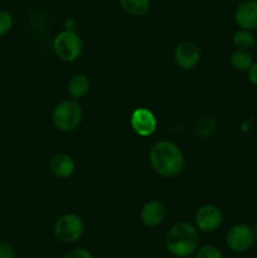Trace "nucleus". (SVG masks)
<instances>
[{"label":"nucleus","instance_id":"nucleus-22","mask_svg":"<svg viewBox=\"0 0 257 258\" xmlns=\"http://www.w3.org/2000/svg\"><path fill=\"white\" fill-rule=\"evenodd\" d=\"M253 233H254V243L257 244V224L254 226V228H253Z\"/></svg>","mask_w":257,"mask_h":258},{"label":"nucleus","instance_id":"nucleus-8","mask_svg":"<svg viewBox=\"0 0 257 258\" xmlns=\"http://www.w3.org/2000/svg\"><path fill=\"white\" fill-rule=\"evenodd\" d=\"M130 125L134 133L141 138H149L155 133L158 127V120L151 110L146 107L135 108L131 113Z\"/></svg>","mask_w":257,"mask_h":258},{"label":"nucleus","instance_id":"nucleus-11","mask_svg":"<svg viewBox=\"0 0 257 258\" xmlns=\"http://www.w3.org/2000/svg\"><path fill=\"white\" fill-rule=\"evenodd\" d=\"M166 208L161 202L149 201L140 211V222L148 228L158 227L165 221Z\"/></svg>","mask_w":257,"mask_h":258},{"label":"nucleus","instance_id":"nucleus-2","mask_svg":"<svg viewBox=\"0 0 257 258\" xmlns=\"http://www.w3.org/2000/svg\"><path fill=\"white\" fill-rule=\"evenodd\" d=\"M165 246L175 257L186 258L193 256L199 247L198 228L188 222L174 224L166 233Z\"/></svg>","mask_w":257,"mask_h":258},{"label":"nucleus","instance_id":"nucleus-1","mask_svg":"<svg viewBox=\"0 0 257 258\" xmlns=\"http://www.w3.org/2000/svg\"><path fill=\"white\" fill-rule=\"evenodd\" d=\"M149 161L158 175L174 178L183 171L185 159L178 145L169 140H159L151 146Z\"/></svg>","mask_w":257,"mask_h":258},{"label":"nucleus","instance_id":"nucleus-17","mask_svg":"<svg viewBox=\"0 0 257 258\" xmlns=\"http://www.w3.org/2000/svg\"><path fill=\"white\" fill-rule=\"evenodd\" d=\"M14 25V18L8 10L0 9V38L5 37Z\"/></svg>","mask_w":257,"mask_h":258},{"label":"nucleus","instance_id":"nucleus-10","mask_svg":"<svg viewBox=\"0 0 257 258\" xmlns=\"http://www.w3.org/2000/svg\"><path fill=\"white\" fill-rule=\"evenodd\" d=\"M237 27L246 30L257 29V0H243L237 5L233 14Z\"/></svg>","mask_w":257,"mask_h":258},{"label":"nucleus","instance_id":"nucleus-15","mask_svg":"<svg viewBox=\"0 0 257 258\" xmlns=\"http://www.w3.org/2000/svg\"><path fill=\"white\" fill-rule=\"evenodd\" d=\"M233 44L236 45L237 49H243V50H249L256 45V37L252 33V30H246L241 29L239 28L238 30H236L233 34Z\"/></svg>","mask_w":257,"mask_h":258},{"label":"nucleus","instance_id":"nucleus-24","mask_svg":"<svg viewBox=\"0 0 257 258\" xmlns=\"http://www.w3.org/2000/svg\"><path fill=\"white\" fill-rule=\"evenodd\" d=\"M256 258H257V257H256Z\"/></svg>","mask_w":257,"mask_h":258},{"label":"nucleus","instance_id":"nucleus-19","mask_svg":"<svg viewBox=\"0 0 257 258\" xmlns=\"http://www.w3.org/2000/svg\"><path fill=\"white\" fill-rule=\"evenodd\" d=\"M0 258H17L12 244L4 239H0Z\"/></svg>","mask_w":257,"mask_h":258},{"label":"nucleus","instance_id":"nucleus-4","mask_svg":"<svg viewBox=\"0 0 257 258\" xmlns=\"http://www.w3.org/2000/svg\"><path fill=\"white\" fill-rule=\"evenodd\" d=\"M53 49L60 60L72 63L82 55L83 42L77 32L73 29H65L55 35Z\"/></svg>","mask_w":257,"mask_h":258},{"label":"nucleus","instance_id":"nucleus-18","mask_svg":"<svg viewBox=\"0 0 257 258\" xmlns=\"http://www.w3.org/2000/svg\"><path fill=\"white\" fill-rule=\"evenodd\" d=\"M194 254H196V258H223L219 248H217L216 246H211V244L198 247Z\"/></svg>","mask_w":257,"mask_h":258},{"label":"nucleus","instance_id":"nucleus-6","mask_svg":"<svg viewBox=\"0 0 257 258\" xmlns=\"http://www.w3.org/2000/svg\"><path fill=\"white\" fill-rule=\"evenodd\" d=\"M226 243L233 252H247L254 243L253 228L247 224H234L227 232Z\"/></svg>","mask_w":257,"mask_h":258},{"label":"nucleus","instance_id":"nucleus-21","mask_svg":"<svg viewBox=\"0 0 257 258\" xmlns=\"http://www.w3.org/2000/svg\"><path fill=\"white\" fill-rule=\"evenodd\" d=\"M247 77H248L249 83L257 87V60H254L251 67H249V70L247 71Z\"/></svg>","mask_w":257,"mask_h":258},{"label":"nucleus","instance_id":"nucleus-13","mask_svg":"<svg viewBox=\"0 0 257 258\" xmlns=\"http://www.w3.org/2000/svg\"><path fill=\"white\" fill-rule=\"evenodd\" d=\"M90 87L91 83L87 76L82 75V73H77V75L72 76L70 81H68L67 92L71 98L78 101L87 95Z\"/></svg>","mask_w":257,"mask_h":258},{"label":"nucleus","instance_id":"nucleus-20","mask_svg":"<svg viewBox=\"0 0 257 258\" xmlns=\"http://www.w3.org/2000/svg\"><path fill=\"white\" fill-rule=\"evenodd\" d=\"M63 258H93L90 251L85 248H73L66 253Z\"/></svg>","mask_w":257,"mask_h":258},{"label":"nucleus","instance_id":"nucleus-16","mask_svg":"<svg viewBox=\"0 0 257 258\" xmlns=\"http://www.w3.org/2000/svg\"><path fill=\"white\" fill-rule=\"evenodd\" d=\"M231 64L233 66L234 70L241 71V72H247L249 70V67L252 66V63L254 62L253 58H252L251 53L248 50L243 49H236L231 54Z\"/></svg>","mask_w":257,"mask_h":258},{"label":"nucleus","instance_id":"nucleus-5","mask_svg":"<svg viewBox=\"0 0 257 258\" xmlns=\"http://www.w3.org/2000/svg\"><path fill=\"white\" fill-rule=\"evenodd\" d=\"M85 224L82 218L75 213H66L55 221L53 227L54 237L66 244L75 243L82 237Z\"/></svg>","mask_w":257,"mask_h":258},{"label":"nucleus","instance_id":"nucleus-14","mask_svg":"<svg viewBox=\"0 0 257 258\" xmlns=\"http://www.w3.org/2000/svg\"><path fill=\"white\" fill-rule=\"evenodd\" d=\"M125 13L135 18L145 17L151 8V0H118Z\"/></svg>","mask_w":257,"mask_h":258},{"label":"nucleus","instance_id":"nucleus-9","mask_svg":"<svg viewBox=\"0 0 257 258\" xmlns=\"http://www.w3.org/2000/svg\"><path fill=\"white\" fill-rule=\"evenodd\" d=\"M199 60H201V49L191 40L180 42L174 49V62L180 70H193L198 66Z\"/></svg>","mask_w":257,"mask_h":258},{"label":"nucleus","instance_id":"nucleus-12","mask_svg":"<svg viewBox=\"0 0 257 258\" xmlns=\"http://www.w3.org/2000/svg\"><path fill=\"white\" fill-rule=\"evenodd\" d=\"M49 169L55 178L68 179L75 174L76 163L72 156L65 153H59L52 156L49 161Z\"/></svg>","mask_w":257,"mask_h":258},{"label":"nucleus","instance_id":"nucleus-3","mask_svg":"<svg viewBox=\"0 0 257 258\" xmlns=\"http://www.w3.org/2000/svg\"><path fill=\"white\" fill-rule=\"evenodd\" d=\"M83 120L82 106L77 100L67 98L55 105L52 112V122L62 133H72Z\"/></svg>","mask_w":257,"mask_h":258},{"label":"nucleus","instance_id":"nucleus-7","mask_svg":"<svg viewBox=\"0 0 257 258\" xmlns=\"http://www.w3.org/2000/svg\"><path fill=\"white\" fill-rule=\"evenodd\" d=\"M194 223L198 231L214 232L223 223V213L216 204H204L197 209Z\"/></svg>","mask_w":257,"mask_h":258},{"label":"nucleus","instance_id":"nucleus-23","mask_svg":"<svg viewBox=\"0 0 257 258\" xmlns=\"http://www.w3.org/2000/svg\"><path fill=\"white\" fill-rule=\"evenodd\" d=\"M254 47H256V50H257V42H256V45H254Z\"/></svg>","mask_w":257,"mask_h":258}]
</instances>
